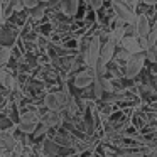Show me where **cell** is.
Wrapping results in <instances>:
<instances>
[{
    "mask_svg": "<svg viewBox=\"0 0 157 157\" xmlns=\"http://www.w3.org/2000/svg\"><path fill=\"white\" fill-rule=\"evenodd\" d=\"M69 98H71V95H69L68 88H66V85H64V90H63V91L48 93V95L44 96V106L48 110H52V112H63V110L66 108V105H68Z\"/></svg>",
    "mask_w": 157,
    "mask_h": 157,
    "instance_id": "6da1fadb",
    "label": "cell"
},
{
    "mask_svg": "<svg viewBox=\"0 0 157 157\" xmlns=\"http://www.w3.org/2000/svg\"><path fill=\"white\" fill-rule=\"evenodd\" d=\"M147 59L145 51H140L132 54L125 63V78L127 79H133L135 76H139V73L144 69V63Z\"/></svg>",
    "mask_w": 157,
    "mask_h": 157,
    "instance_id": "7a4b0ae2",
    "label": "cell"
},
{
    "mask_svg": "<svg viewBox=\"0 0 157 157\" xmlns=\"http://www.w3.org/2000/svg\"><path fill=\"white\" fill-rule=\"evenodd\" d=\"M100 51H101V41L98 37L91 39V42L88 44V51H86V56H85V63L88 68L95 69L96 64L100 61Z\"/></svg>",
    "mask_w": 157,
    "mask_h": 157,
    "instance_id": "3957f363",
    "label": "cell"
},
{
    "mask_svg": "<svg viewBox=\"0 0 157 157\" xmlns=\"http://www.w3.org/2000/svg\"><path fill=\"white\" fill-rule=\"evenodd\" d=\"M95 79H96L95 69L88 68V69H85V71L78 73V75L75 76V81H73V85H75L76 88L83 90V88H88L90 85H93V81H95Z\"/></svg>",
    "mask_w": 157,
    "mask_h": 157,
    "instance_id": "277c9868",
    "label": "cell"
},
{
    "mask_svg": "<svg viewBox=\"0 0 157 157\" xmlns=\"http://www.w3.org/2000/svg\"><path fill=\"white\" fill-rule=\"evenodd\" d=\"M112 7H113V10H115V15L118 17V21L125 22V24H135V19L137 17L123 4H120V2H117V0H115V2H112Z\"/></svg>",
    "mask_w": 157,
    "mask_h": 157,
    "instance_id": "5b68a950",
    "label": "cell"
},
{
    "mask_svg": "<svg viewBox=\"0 0 157 157\" xmlns=\"http://www.w3.org/2000/svg\"><path fill=\"white\" fill-rule=\"evenodd\" d=\"M115 58V42L112 39H108L106 42L101 44V51H100V61L98 64L100 66H106L112 59Z\"/></svg>",
    "mask_w": 157,
    "mask_h": 157,
    "instance_id": "8992f818",
    "label": "cell"
},
{
    "mask_svg": "<svg viewBox=\"0 0 157 157\" xmlns=\"http://www.w3.org/2000/svg\"><path fill=\"white\" fill-rule=\"evenodd\" d=\"M0 149L5 152H14L17 149V140L12 135V130H0Z\"/></svg>",
    "mask_w": 157,
    "mask_h": 157,
    "instance_id": "52a82bcc",
    "label": "cell"
},
{
    "mask_svg": "<svg viewBox=\"0 0 157 157\" xmlns=\"http://www.w3.org/2000/svg\"><path fill=\"white\" fill-rule=\"evenodd\" d=\"M41 122L46 123L49 128H52V127H61L63 123H64V115H63L61 112H52V110H48V113L41 118Z\"/></svg>",
    "mask_w": 157,
    "mask_h": 157,
    "instance_id": "ba28073f",
    "label": "cell"
},
{
    "mask_svg": "<svg viewBox=\"0 0 157 157\" xmlns=\"http://www.w3.org/2000/svg\"><path fill=\"white\" fill-rule=\"evenodd\" d=\"M135 32L140 39H147L150 34V24L145 15H137L135 19Z\"/></svg>",
    "mask_w": 157,
    "mask_h": 157,
    "instance_id": "9c48e42d",
    "label": "cell"
},
{
    "mask_svg": "<svg viewBox=\"0 0 157 157\" xmlns=\"http://www.w3.org/2000/svg\"><path fill=\"white\" fill-rule=\"evenodd\" d=\"M59 7H61L64 15H73L78 14V7H79V0H59Z\"/></svg>",
    "mask_w": 157,
    "mask_h": 157,
    "instance_id": "30bf717a",
    "label": "cell"
},
{
    "mask_svg": "<svg viewBox=\"0 0 157 157\" xmlns=\"http://www.w3.org/2000/svg\"><path fill=\"white\" fill-rule=\"evenodd\" d=\"M42 152L46 157H58L61 154V145H58L54 140H44L42 142Z\"/></svg>",
    "mask_w": 157,
    "mask_h": 157,
    "instance_id": "8fae6325",
    "label": "cell"
},
{
    "mask_svg": "<svg viewBox=\"0 0 157 157\" xmlns=\"http://www.w3.org/2000/svg\"><path fill=\"white\" fill-rule=\"evenodd\" d=\"M122 46H123V49H125L127 52H130V54H135V52L142 51V44H140L135 37H123Z\"/></svg>",
    "mask_w": 157,
    "mask_h": 157,
    "instance_id": "7c38bea8",
    "label": "cell"
},
{
    "mask_svg": "<svg viewBox=\"0 0 157 157\" xmlns=\"http://www.w3.org/2000/svg\"><path fill=\"white\" fill-rule=\"evenodd\" d=\"M0 85L4 86L5 90L12 91V90L15 88V78L10 75V73L4 71V69H0Z\"/></svg>",
    "mask_w": 157,
    "mask_h": 157,
    "instance_id": "4fadbf2b",
    "label": "cell"
},
{
    "mask_svg": "<svg viewBox=\"0 0 157 157\" xmlns=\"http://www.w3.org/2000/svg\"><path fill=\"white\" fill-rule=\"evenodd\" d=\"M41 122H19L17 128L21 130L24 135H32V133L36 132V128H37V125Z\"/></svg>",
    "mask_w": 157,
    "mask_h": 157,
    "instance_id": "5bb4252c",
    "label": "cell"
},
{
    "mask_svg": "<svg viewBox=\"0 0 157 157\" xmlns=\"http://www.w3.org/2000/svg\"><path fill=\"white\" fill-rule=\"evenodd\" d=\"M19 122H41V115H39V112H36V110L24 112V113H21Z\"/></svg>",
    "mask_w": 157,
    "mask_h": 157,
    "instance_id": "9a60e30c",
    "label": "cell"
},
{
    "mask_svg": "<svg viewBox=\"0 0 157 157\" xmlns=\"http://www.w3.org/2000/svg\"><path fill=\"white\" fill-rule=\"evenodd\" d=\"M103 93H105V88H103V83L100 78H96L93 81V95H95L96 100H101L103 98Z\"/></svg>",
    "mask_w": 157,
    "mask_h": 157,
    "instance_id": "2e32d148",
    "label": "cell"
},
{
    "mask_svg": "<svg viewBox=\"0 0 157 157\" xmlns=\"http://www.w3.org/2000/svg\"><path fill=\"white\" fill-rule=\"evenodd\" d=\"M10 56H12V51L9 46H2V51H0V66L7 64L10 61Z\"/></svg>",
    "mask_w": 157,
    "mask_h": 157,
    "instance_id": "e0dca14e",
    "label": "cell"
},
{
    "mask_svg": "<svg viewBox=\"0 0 157 157\" xmlns=\"http://www.w3.org/2000/svg\"><path fill=\"white\" fill-rule=\"evenodd\" d=\"M123 37H125V29H123V27H117V29H113L112 37H110V39L117 44V42H122Z\"/></svg>",
    "mask_w": 157,
    "mask_h": 157,
    "instance_id": "ac0fdd59",
    "label": "cell"
},
{
    "mask_svg": "<svg viewBox=\"0 0 157 157\" xmlns=\"http://www.w3.org/2000/svg\"><path fill=\"white\" fill-rule=\"evenodd\" d=\"M48 130H49V127L46 125V123H39L37 125V128H36V132L32 133V135H34V139H41L42 135H46V133H48Z\"/></svg>",
    "mask_w": 157,
    "mask_h": 157,
    "instance_id": "d6986e66",
    "label": "cell"
},
{
    "mask_svg": "<svg viewBox=\"0 0 157 157\" xmlns=\"http://www.w3.org/2000/svg\"><path fill=\"white\" fill-rule=\"evenodd\" d=\"M147 41H149L150 46L157 42V19H155V22H154L152 29H150V34H149V37H147Z\"/></svg>",
    "mask_w": 157,
    "mask_h": 157,
    "instance_id": "ffe728a7",
    "label": "cell"
},
{
    "mask_svg": "<svg viewBox=\"0 0 157 157\" xmlns=\"http://www.w3.org/2000/svg\"><path fill=\"white\" fill-rule=\"evenodd\" d=\"M32 19L34 21H39V19H42V15H44V7H41V5H37L36 9H32Z\"/></svg>",
    "mask_w": 157,
    "mask_h": 157,
    "instance_id": "44dd1931",
    "label": "cell"
},
{
    "mask_svg": "<svg viewBox=\"0 0 157 157\" xmlns=\"http://www.w3.org/2000/svg\"><path fill=\"white\" fill-rule=\"evenodd\" d=\"M22 2V5H24V7H27V9H36L39 5V0H21Z\"/></svg>",
    "mask_w": 157,
    "mask_h": 157,
    "instance_id": "7402d4cb",
    "label": "cell"
},
{
    "mask_svg": "<svg viewBox=\"0 0 157 157\" xmlns=\"http://www.w3.org/2000/svg\"><path fill=\"white\" fill-rule=\"evenodd\" d=\"M90 4H91V7L95 9V10H98V9H101L103 0H90Z\"/></svg>",
    "mask_w": 157,
    "mask_h": 157,
    "instance_id": "603a6c76",
    "label": "cell"
},
{
    "mask_svg": "<svg viewBox=\"0 0 157 157\" xmlns=\"http://www.w3.org/2000/svg\"><path fill=\"white\" fill-rule=\"evenodd\" d=\"M140 2H144L145 5H157V0H140Z\"/></svg>",
    "mask_w": 157,
    "mask_h": 157,
    "instance_id": "cb8c5ba5",
    "label": "cell"
},
{
    "mask_svg": "<svg viewBox=\"0 0 157 157\" xmlns=\"http://www.w3.org/2000/svg\"><path fill=\"white\" fill-rule=\"evenodd\" d=\"M39 2H44V4H49V5H54L56 2H59V0H39Z\"/></svg>",
    "mask_w": 157,
    "mask_h": 157,
    "instance_id": "d4e9b609",
    "label": "cell"
},
{
    "mask_svg": "<svg viewBox=\"0 0 157 157\" xmlns=\"http://www.w3.org/2000/svg\"><path fill=\"white\" fill-rule=\"evenodd\" d=\"M154 63L157 64V52H155V58H154Z\"/></svg>",
    "mask_w": 157,
    "mask_h": 157,
    "instance_id": "484cf974",
    "label": "cell"
},
{
    "mask_svg": "<svg viewBox=\"0 0 157 157\" xmlns=\"http://www.w3.org/2000/svg\"><path fill=\"white\" fill-rule=\"evenodd\" d=\"M0 96H2V85H0Z\"/></svg>",
    "mask_w": 157,
    "mask_h": 157,
    "instance_id": "4316f807",
    "label": "cell"
},
{
    "mask_svg": "<svg viewBox=\"0 0 157 157\" xmlns=\"http://www.w3.org/2000/svg\"><path fill=\"white\" fill-rule=\"evenodd\" d=\"M2 4H4V0H0V5H2Z\"/></svg>",
    "mask_w": 157,
    "mask_h": 157,
    "instance_id": "83f0119b",
    "label": "cell"
},
{
    "mask_svg": "<svg viewBox=\"0 0 157 157\" xmlns=\"http://www.w3.org/2000/svg\"><path fill=\"white\" fill-rule=\"evenodd\" d=\"M0 51H2V42H0Z\"/></svg>",
    "mask_w": 157,
    "mask_h": 157,
    "instance_id": "f1b7e54d",
    "label": "cell"
},
{
    "mask_svg": "<svg viewBox=\"0 0 157 157\" xmlns=\"http://www.w3.org/2000/svg\"><path fill=\"white\" fill-rule=\"evenodd\" d=\"M130 2H139V0H130Z\"/></svg>",
    "mask_w": 157,
    "mask_h": 157,
    "instance_id": "f546056e",
    "label": "cell"
},
{
    "mask_svg": "<svg viewBox=\"0 0 157 157\" xmlns=\"http://www.w3.org/2000/svg\"><path fill=\"white\" fill-rule=\"evenodd\" d=\"M4 157H7V155H4ZM9 157H10V155H9Z\"/></svg>",
    "mask_w": 157,
    "mask_h": 157,
    "instance_id": "4dcf8cb0",
    "label": "cell"
}]
</instances>
